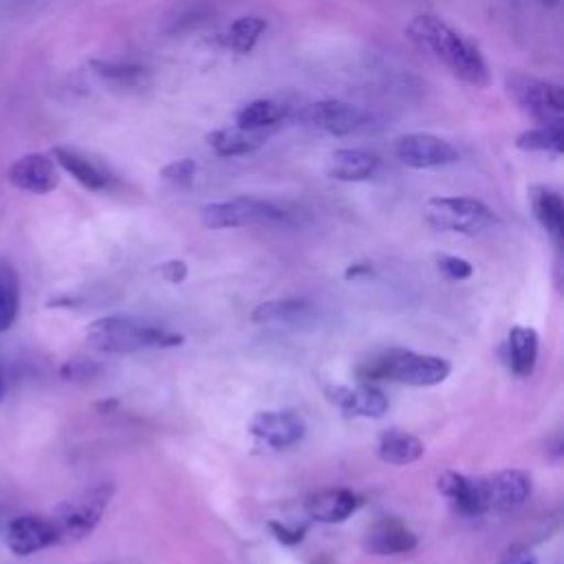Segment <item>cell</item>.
<instances>
[{"mask_svg": "<svg viewBox=\"0 0 564 564\" xmlns=\"http://www.w3.org/2000/svg\"><path fill=\"white\" fill-rule=\"evenodd\" d=\"M264 20L256 18V15H242L238 20L231 22L229 33H227V42L234 51L238 53H249L253 48V44L258 42L260 33L264 31Z\"/></svg>", "mask_w": 564, "mask_h": 564, "instance_id": "obj_29", "label": "cell"}, {"mask_svg": "<svg viewBox=\"0 0 564 564\" xmlns=\"http://www.w3.org/2000/svg\"><path fill=\"white\" fill-rule=\"evenodd\" d=\"M7 181L20 192L42 196V194H48L57 187L59 170H57V163L51 154H46V152H26L9 165Z\"/></svg>", "mask_w": 564, "mask_h": 564, "instance_id": "obj_13", "label": "cell"}, {"mask_svg": "<svg viewBox=\"0 0 564 564\" xmlns=\"http://www.w3.org/2000/svg\"><path fill=\"white\" fill-rule=\"evenodd\" d=\"M115 494L112 482H97L77 496L59 502L53 511L62 542H79L95 531Z\"/></svg>", "mask_w": 564, "mask_h": 564, "instance_id": "obj_4", "label": "cell"}, {"mask_svg": "<svg viewBox=\"0 0 564 564\" xmlns=\"http://www.w3.org/2000/svg\"><path fill=\"white\" fill-rule=\"evenodd\" d=\"M359 507V498L344 487H330V489H322L311 494L304 500V511L311 520L324 522V524H335V522H344L346 518H350Z\"/></svg>", "mask_w": 564, "mask_h": 564, "instance_id": "obj_17", "label": "cell"}, {"mask_svg": "<svg viewBox=\"0 0 564 564\" xmlns=\"http://www.w3.org/2000/svg\"><path fill=\"white\" fill-rule=\"evenodd\" d=\"M90 68L95 75H99L106 82L121 84V86H137L143 84L148 77L145 68L132 62H112V59H93Z\"/></svg>", "mask_w": 564, "mask_h": 564, "instance_id": "obj_28", "label": "cell"}, {"mask_svg": "<svg viewBox=\"0 0 564 564\" xmlns=\"http://www.w3.org/2000/svg\"><path fill=\"white\" fill-rule=\"evenodd\" d=\"M300 119L315 130H322V132L335 134V137H344V134H352L359 128H364L368 121V115L348 101L322 99V101L308 104L300 112Z\"/></svg>", "mask_w": 564, "mask_h": 564, "instance_id": "obj_11", "label": "cell"}, {"mask_svg": "<svg viewBox=\"0 0 564 564\" xmlns=\"http://www.w3.org/2000/svg\"><path fill=\"white\" fill-rule=\"evenodd\" d=\"M516 148L527 152H553L562 154L564 150V130L562 123H540L538 128L524 130L516 137Z\"/></svg>", "mask_w": 564, "mask_h": 564, "instance_id": "obj_26", "label": "cell"}, {"mask_svg": "<svg viewBox=\"0 0 564 564\" xmlns=\"http://www.w3.org/2000/svg\"><path fill=\"white\" fill-rule=\"evenodd\" d=\"M529 200L538 223L553 240L560 242L564 236V200L560 192L549 185H533L529 189Z\"/></svg>", "mask_w": 564, "mask_h": 564, "instance_id": "obj_20", "label": "cell"}, {"mask_svg": "<svg viewBox=\"0 0 564 564\" xmlns=\"http://www.w3.org/2000/svg\"><path fill=\"white\" fill-rule=\"evenodd\" d=\"M397 159L414 170H430L443 167L458 161V150L430 132H408L394 141Z\"/></svg>", "mask_w": 564, "mask_h": 564, "instance_id": "obj_10", "label": "cell"}, {"mask_svg": "<svg viewBox=\"0 0 564 564\" xmlns=\"http://www.w3.org/2000/svg\"><path fill=\"white\" fill-rule=\"evenodd\" d=\"M194 174H196V161L192 159L172 161L161 170V178L176 187H187L194 181Z\"/></svg>", "mask_w": 564, "mask_h": 564, "instance_id": "obj_30", "label": "cell"}, {"mask_svg": "<svg viewBox=\"0 0 564 564\" xmlns=\"http://www.w3.org/2000/svg\"><path fill=\"white\" fill-rule=\"evenodd\" d=\"M289 220V212L271 200L242 196L209 203L200 209V223L207 229H231L247 225H280Z\"/></svg>", "mask_w": 564, "mask_h": 564, "instance_id": "obj_6", "label": "cell"}, {"mask_svg": "<svg viewBox=\"0 0 564 564\" xmlns=\"http://www.w3.org/2000/svg\"><path fill=\"white\" fill-rule=\"evenodd\" d=\"M269 529L273 531V535L278 538V542L289 544V546L300 544V542L304 540V533H306V527H295V529H291V527L280 524V522H275V520L269 522Z\"/></svg>", "mask_w": 564, "mask_h": 564, "instance_id": "obj_32", "label": "cell"}, {"mask_svg": "<svg viewBox=\"0 0 564 564\" xmlns=\"http://www.w3.org/2000/svg\"><path fill=\"white\" fill-rule=\"evenodd\" d=\"M317 317V308L308 300L286 297V300H269L258 304L251 311V322L264 326H284V328H306L313 326Z\"/></svg>", "mask_w": 564, "mask_h": 564, "instance_id": "obj_15", "label": "cell"}, {"mask_svg": "<svg viewBox=\"0 0 564 564\" xmlns=\"http://www.w3.org/2000/svg\"><path fill=\"white\" fill-rule=\"evenodd\" d=\"M509 97L540 123H562L564 93L557 84L538 79L524 73H509L505 77Z\"/></svg>", "mask_w": 564, "mask_h": 564, "instance_id": "obj_7", "label": "cell"}, {"mask_svg": "<svg viewBox=\"0 0 564 564\" xmlns=\"http://www.w3.org/2000/svg\"><path fill=\"white\" fill-rule=\"evenodd\" d=\"M449 361L436 355H419L412 350L392 348L388 352H381L368 361H364L357 368V377L364 383L390 379L414 388H427L438 386L449 377Z\"/></svg>", "mask_w": 564, "mask_h": 564, "instance_id": "obj_3", "label": "cell"}, {"mask_svg": "<svg viewBox=\"0 0 564 564\" xmlns=\"http://www.w3.org/2000/svg\"><path fill=\"white\" fill-rule=\"evenodd\" d=\"M59 531L51 516L22 513L7 522L4 544L18 557H29L59 544Z\"/></svg>", "mask_w": 564, "mask_h": 564, "instance_id": "obj_9", "label": "cell"}, {"mask_svg": "<svg viewBox=\"0 0 564 564\" xmlns=\"http://www.w3.org/2000/svg\"><path fill=\"white\" fill-rule=\"evenodd\" d=\"M372 273V267L361 262V264H352L346 269V280H357V278H366Z\"/></svg>", "mask_w": 564, "mask_h": 564, "instance_id": "obj_35", "label": "cell"}, {"mask_svg": "<svg viewBox=\"0 0 564 564\" xmlns=\"http://www.w3.org/2000/svg\"><path fill=\"white\" fill-rule=\"evenodd\" d=\"M379 167V156L361 148H341L328 156L326 174L335 181L359 183L368 181Z\"/></svg>", "mask_w": 564, "mask_h": 564, "instance_id": "obj_19", "label": "cell"}, {"mask_svg": "<svg viewBox=\"0 0 564 564\" xmlns=\"http://www.w3.org/2000/svg\"><path fill=\"white\" fill-rule=\"evenodd\" d=\"M531 476L522 469H502L478 478L482 513H507L531 496Z\"/></svg>", "mask_w": 564, "mask_h": 564, "instance_id": "obj_8", "label": "cell"}, {"mask_svg": "<svg viewBox=\"0 0 564 564\" xmlns=\"http://www.w3.org/2000/svg\"><path fill=\"white\" fill-rule=\"evenodd\" d=\"M4 394H7V377H4V370L0 368V401L4 399Z\"/></svg>", "mask_w": 564, "mask_h": 564, "instance_id": "obj_36", "label": "cell"}, {"mask_svg": "<svg viewBox=\"0 0 564 564\" xmlns=\"http://www.w3.org/2000/svg\"><path fill=\"white\" fill-rule=\"evenodd\" d=\"M436 487L447 500H452V505L463 516H482L478 478H469V476H463L456 471H443L436 478Z\"/></svg>", "mask_w": 564, "mask_h": 564, "instance_id": "obj_22", "label": "cell"}, {"mask_svg": "<svg viewBox=\"0 0 564 564\" xmlns=\"http://www.w3.org/2000/svg\"><path fill=\"white\" fill-rule=\"evenodd\" d=\"M86 341L108 355H130L148 348H172L183 344V335L163 326L126 315H106L86 326Z\"/></svg>", "mask_w": 564, "mask_h": 564, "instance_id": "obj_2", "label": "cell"}, {"mask_svg": "<svg viewBox=\"0 0 564 564\" xmlns=\"http://www.w3.org/2000/svg\"><path fill=\"white\" fill-rule=\"evenodd\" d=\"M377 454L388 465H410L425 454V445L405 430H383L377 441Z\"/></svg>", "mask_w": 564, "mask_h": 564, "instance_id": "obj_21", "label": "cell"}, {"mask_svg": "<svg viewBox=\"0 0 564 564\" xmlns=\"http://www.w3.org/2000/svg\"><path fill=\"white\" fill-rule=\"evenodd\" d=\"M436 267L447 280H467L474 273L471 262H467L465 258H458V256H449V253H441L436 258Z\"/></svg>", "mask_w": 564, "mask_h": 564, "instance_id": "obj_31", "label": "cell"}, {"mask_svg": "<svg viewBox=\"0 0 564 564\" xmlns=\"http://www.w3.org/2000/svg\"><path fill=\"white\" fill-rule=\"evenodd\" d=\"M405 35L421 51L445 64L458 79L476 88L489 86V68L480 51L441 18L430 13L414 15L405 26Z\"/></svg>", "mask_w": 564, "mask_h": 564, "instance_id": "obj_1", "label": "cell"}, {"mask_svg": "<svg viewBox=\"0 0 564 564\" xmlns=\"http://www.w3.org/2000/svg\"><path fill=\"white\" fill-rule=\"evenodd\" d=\"M326 394L330 403L352 416L379 419L388 412V397L372 383L361 381L359 386H335Z\"/></svg>", "mask_w": 564, "mask_h": 564, "instance_id": "obj_16", "label": "cell"}, {"mask_svg": "<svg viewBox=\"0 0 564 564\" xmlns=\"http://www.w3.org/2000/svg\"><path fill=\"white\" fill-rule=\"evenodd\" d=\"M51 156L55 159L57 167L68 172L82 187L90 192H104L112 185L110 172L101 163H97L93 156H88L86 152L73 145H53Z\"/></svg>", "mask_w": 564, "mask_h": 564, "instance_id": "obj_14", "label": "cell"}, {"mask_svg": "<svg viewBox=\"0 0 564 564\" xmlns=\"http://www.w3.org/2000/svg\"><path fill=\"white\" fill-rule=\"evenodd\" d=\"M20 315V273L15 264L0 256V333H7Z\"/></svg>", "mask_w": 564, "mask_h": 564, "instance_id": "obj_24", "label": "cell"}, {"mask_svg": "<svg viewBox=\"0 0 564 564\" xmlns=\"http://www.w3.org/2000/svg\"><path fill=\"white\" fill-rule=\"evenodd\" d=\"M249 434L269 449H286L304 438L306 423L293 410H269L249 421Z\"/></svg>", "mask_w": 564, "mask_h": 564, "instance_id": "obj_12", "label": "cell"}, {"mask_svg": "<svg viewBox=\"0 0 564 564\" xmlns=\"http://www.w3.org/2000/svg\"><path fill=\"white\" fill-rule=\"evenodd\" d=\"M416 546V535L399 520H379L364 535V551L372 555H399Z\"/></svg>", "mask_w": 564, "mask_h": 564, "instance_id": "obj_18", "label": "cell"}, {"mask_svg": "<svg viewBox=\"0 0 564 564\" xmlns=\"http://www.w3.org/2000/svg\"><path fill=\"white\" fill-rule=\"evenodd\" d=\"M159 275L170 284H181L187 278V264L183 260H167L159 264Z\"/></svg>", "mask_w": 564, "mask_h": 564, "instance_id": "obj_33", "label": "cell"}, {"mask_svg": "<svg viewBox=\"0 0 564 564\" xmlns=\"http://www.w3.org/2000/svg\"><path fill=\"white\" fill-rule=\"evenodd\" d=\"M205 139L218 156H242L253 152L262 143V139L256 132L242 130L238 126L214 130Z\"/></svg>", "mask_w": 564, "mask_h": 564, "instance_id": "obj_25", "label": "cell"}, {"mask_svg": "<svg viewBox=\"0 0 564 564\" xmlns=\"http://www.w3.org/2000/svg\"><path fill=\"white\" fill-rule=\"evenodd\" d=\"M540 339L529 326H513L507 337V359L518 377H529L535 370Z\"/></svg>", "mask_w": 564, "mask_h": 564, "instance_id": "obj_23", "label": "cell"}, {"mask_svg": "<svg viewBox=\"0 0 564 564\" xmlns=\"http://www.w3.org/2000/svg\"><path fill=\"white\" fill-rule=\"evenodd\" d=\"M423 218L438 231L476 236L496 223L494 212L469 196H432L423 205Z\"/></svg>", "mask_w": 564, "mask_h": 564, "instance_id": "obj_5", "label": "cell"}, {"mask_svg": "<svg viewBox=\"0 0 564 564\" xmlns=\"http://www.w3.org/2000/svg\"><path fill=\"white\" fill-rule=\"evenodd\" d=\"M498 564H538V557L527 546H511Z\"/></svg>", "mask_w": 564, "mask_h": 564, "instance_id": "obj_34", "label": "cell"}, {"mask_svg": "<svg viewBox=\"0 0 564 564\" xmlns=\"http://www.w3.org/2000/svg\"><path fill=\"white\" fill-rule=\"evenodd\" d=\"M542 2H544V4H551V7H555L560 0H542Z\"/></svg>", "mask_w": 564, "mask_h": 564, "instance_id": "obj_37", "label": "cell"}, {"mask_svg": "<svg viewBox=\"0 0 564 564\" xmlns=\"http://www.w3.org/2000/svg\"><path fill=\"white\" fill-rule=\"evenodd\" d=\"M282 115H284V108L280 104L271 99H256L236 112V126L242 130L256 132L258 128L280 121Z\"/></svg>", "mask_w": 564, "mask_h": 564, "instance_id": "obj_27", "label": "cell"}]
</instances>
